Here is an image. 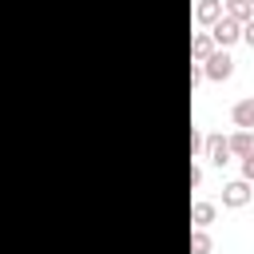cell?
Returning a JSON list of instances; mask_svg holds the SVG:
<instances>
[{"instance_id": "6da1fadb", "label": "cell", "mask_w": 254, "mask_h": 254, "mask_svg": "<svg viewBox=\"0 0 254 254\" xmlns=\"http://www.w3.org/2000/svg\"><path fill=\"white\" fill-rule=\"evenodd\" d=\"M230 71H234V60H230V52H226V48H214V52L202 60V79L222 83V79H230Z\"/></svg>"}, {"instance_id": "7a4b0ae2", "label": "cell", "mask_w": 254, "mask_h": 254, "mask_svg": "<svg viewBox=\"0 0 254 254\" xmlns=\"http://www.w3.org/2000/svg\"><path fill=\"white\" fill-rule=\"evenodd\" d=\"M210 36H214V44H218V48H230L234 40H242V24H238V20H230V16H218V20L210 24Z\"/></svg>"}, {"instance_id": "3957f363", "label": "cell", "mask_w": 254, "mask_h": 254, "mask_svg": "<svg viewBox=\"0 0 254 254\" xmlns=\"http://www.w3.org/2000/svg\"><path fill=\"white\" fill-rule=\"evenodd\" d=\"M202 155H206L214 167H226V163L234 159V155H230V143H226L222 135H206V139H202Z\"/></svg>"}, {"instance_id": "277c9868", "label": "cell", "mask_w": 254, "mask_h": 254, "mask_svg": "<svg viewBox=\"0 0 254 254\" xmlns=\"http://www.w3.org/2000/svg\"><path fill=\"white\" fill-rule=\"evenodd\" d=\"M250 194H254V190H250V183H246V179H234V183H226V187H222V206L238 210V206H246V202H250Z\"/></svg>"}, {"instance_id": "5b68a950", "label": "cell", "mask_w": 254, "mask_h": 254, "mask_svg": "<svg viewBox=\"0 0 254 254\" xmlns=\"http://www.w3.org/2000/svg\"><path fill=\"white\" fill-rule=\"evenodd\" d=\"M230 119H234V127L254 131V99H238V103L230 107Z\"/></svg>"}, {"instance_id": "8992f818", "label": "cell", "mask_w": 254, "mask_h": 254, "mask_svg": "<svg viewBox=\"0 0 254 254\" xmlns=\"http://www.w3.org/2000/svg\"><path fill=\"white\" fill-rule=\"evenodd\" d=\"M222 16L246 24V20H254V4H250V0H222Z\"/></svg>"}, {"instance_id": "52a82bcc", "label": "cell", "mask_w": 254, "mask_h": 254, "mask_svg": "<svg viewBox=\"0 0 254 254\" xmlns=\"http://www.w3.org/2000/svg\"><path fill=\"white\" fill-rule=\"evenodd\" d=\"M226 143H230V155H238V159L254 155V131H242V127H238V131H234Z\"/></svg>"}, {"instance_id": "ba28073f", "label": "cell", "mask_w": 254, "mask_h": 254, "mask_svg": "<svg viewBox=\"0 0 254 254\" xmlns=\"http://www.w3.org/2000/svg\"><path fill=\"white\" fill-rule=\"evenodd\" d=\"M214 48H218V44H214V36H210V32H198V36L190 40V60H194V64H202Z\"/></svg>"}, {"instance_id": "9c48e42d", "label": "cell", "mask_w": 254, "mask_h": 254, "mask_svg": "<svg viewBox=\"0 0 254 254\" xmlns=\"http://www.w3.org/2000/svg\"><path fill=\"white\" fill-rule=\"evenodd\" d=\"M218 16H222V0H198V8H194V20H198L202 28H210Z\"/></svg>"}, {"instance_id": "30bf717a", "label": "cell", "mask_w": 254, "mask_h": 254, "mask_svg": "<svg viewBox=\"0 0 254 254\" xmlns=\"http://www.w3.org/2000/svg\"><path fill=\"white\" fill-rule=\"evenodd\" d=\"M214 214H218L214 202H194V206H190V222H194V226H210Z\"/></svg>"}, {"instance_id": "8fae6325", "label": "cell", "mask_w": 254, "mask_h": 254, "mask_svg": "<svg viewBox=\"0 0 254 254\" xmlns=\"http://www.w3.org/2000/svg\"><path fill=\"white\" fill-rule=\"evenodd\" d=\"M190 254H210V234H206V226H194V234H190Z\"/></svg>"}, {"instance_id": "7c38bea8", "label": "cell", "mask_w": 254, "mask_h": 254, "mask_svg": "<svg viewBox=\"0 0 254 254\" xmlns=\"http://www.w3.org/2000/svg\"><path fill=\"white\" fill-rule=\"evenodd\" d=\"M202 139H206L202 131H190V155H202Z\"/></svg>"}, {"instance_id": "4fadbf2b", "label": "cell", "mask_w": 254, "mask_h": 254, "mask_svg": "<svg viewBox=\"0 0 254 254\" xmlns=\"http://www.w3.org/2000/svg\"><path fill=\"white\" fill-rule=\"evenodd\" d=\"M242 179H246V183H254V155H246V159H242Z\"/></svg>"}, {"instance_id": "5bb4252c", "label": "cell", "mask_w": 254, "mask_h": 254, "mask_svg": "<svg viewBox=\"0 0 254 254\" xmlns=\"http://www.w3.org/2000/svg\"><path fill=\"white\" fill-rule=\"evenodd\" d=\"M198 83H202V64L190 60V87H198Z\"/></svg>"}, {"instance_id": "9a60e30c", "label": "cell", "mask_w": 254, "mask_h": 254, "mask_svg": "<svg viewBox=\"0 0 254 254\" xmlns=\"http://www.w3.org/2000/svg\"><path fill=\"white\" fill-rule=\"evenodd\" d=\"M242 40L254 48V20H246V24H242Z\"/></svg>"}, {"instance_id": "2e32d148", "label": "cell", "mask_w": 254, "mask_h": 254, "mask_svg": "<svg viewBox=\"0 0 254 254\" xmlns=\"http://www.w3.org/2000/svg\"><path fill=\"white\" fill-rule=\"evenodd\" d=\"M250 4H254V0H250Z\"/></svg>"}]
</instances>
